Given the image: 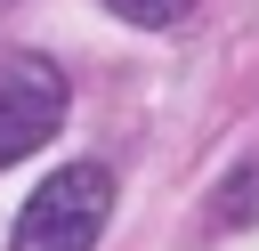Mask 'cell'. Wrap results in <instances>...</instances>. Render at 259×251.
Here are the masks:
<instances>
[{
    "label": "cell",
    "mask_w": 259,
    "mask_h": 251,
    "mask_svg": "<svg viewBox=\"0 0 259 251\" xmlns=\"http://www.w3.org/2000/svg\"><path fill=\"white\" fill-rule=\"evenodd\" d=\"M113 219V170L105 162H65L32 186V202L8 227V251H97Z\"/></svg>",
    "instance_id": "obj_1"
},
{
    "label": "cell",
    "mask_w": 259,
    "mask_h": 251,
    "mask_svg": "<svg viewBox=\"0 0 259 251\" xmlns=\"http://www.w3.org/2000/svg\"><path fill=\"white\" fill-rule=\"evenodd\" d=\"M113 16H130V24H146V32H162V24H178L194 0H105Z\"/></svg>",
    "instance_id": "obj_4"
},
{
    "label": "cell",
    "mask_w": 259,
    "mask_h": 251,
    "mask_svg": "<svg viewBox=\"0 0 259 251\" xmlns=\"http://www.w3.org/2000/svg\"><path fill=\"white\" fill-rule=\"evenodd\" d=\"M251 211H259V162H243V170H235V186L219 194V227H243Z\"/></svg>",
    "instance_id": "obj_3"
},
{
    "label": "cell",
    "mask_w": 259,
    "mask_h": 251,
    "mask_svg": "<svg viewBox=\"0 0 259 251\" xmlns=\"http://www.w3.org/2000/svg\"><path fill=\"white\" fill-rule=\"evenodd\" d=\"M65 121V73L49 57H8L0 65V170L40 154Z\"/></svg>",
    "instance_id": "obj_2"
}]
</instances>
